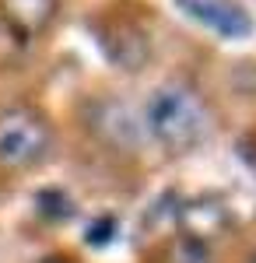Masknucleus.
I'll return each mask as SVG.
<instances>
[{
  "label": "nucleus",
  "mask_w": 256,
  "mask_h": 263,
  "mask_svg": "<svg viewBox=\"0 0 256 263\" xmlns=\"http://www.w3.org/2000/svg\"><path fill=\"white\" fill-rule=\"evenodd\" d=\"M140 123H144V134L158 147L172 151V155L200 147L207 141V134H211L207 105L197 99L193 88L176 84V81L158 84L148 95L144 109H140Z\"/></svg>",
  "instance_id": "nucleus-1"
},
{
  "label": "nucleus",
  "mask_w": 256,
  "mask_h": 263,
  "mask_svg": "<svg viewBox=\"0 0 256 263\" xmlns=\"http://www.w3.org/2000/svg\"><path fill=\"white\" fill-rule=\"evenodd\" d=\"M53 151V126L32 105H7L0 109V168L28 172L49 158Z\"/></svg>",
  "instance_id": "nucleus-2"
},
{
  "label": "nucleus",
  "mask_w": 256,
  "mask_h": 263,
  "mask_svg": "<svg viewBox=\"0 0 256 263\" xmlns=\"http://www.w3.org/2000/svg\"><path fill=\"white\" fill-rule=\"evenodd\" d=\"M88 126H92L105 144H113L119 151H134L140 144V137H148L137 112H134L126 102H113V99L92 105V123H88Z\"/></svg>",
  "instance_id": "nucleus-3"
},
{
  "label": "nucleus",
  "mask_w": 256,
  "mask_h": 263,
  "mask_svg": "<svg viewBox=\"0 0 256 263\" xmlns=\"http://www.w3.org/2000/svg\"><path fill=\"white\" fill-rule=\"evenodd\" d=\"M60 0H0V18L18 39H39L53 25Z\"/></svg>",
  "instance_id": "nucleus-4"
},
{
  "label": "nucleus",
  "mask_w": 256,
  "mask_h": 263,
  "mask_svg": "<svg viewBox=\"0 0 256 263\" xmlns=\"http://www.w3.org/2000/svg\"><path fill=\"white\" fill-rule=\"evenodd\" d=\"M182 7H190V14L200 21H211L221 32H246L249 21L239 7H228V4H214V0H182Z\"/></svg>",
  "instance_id": "nucleus-5"
},
{
  "label": "nucleus",
  "mask_w": 256,
  "mask_h": 263,
  "mask_svg": "<svg viewBox=\"0 0 256 263\" xmlns=\"http://www.w3.org/2000/svg\"><path fill=\"white\" fill-rule=\"evenodd\" d=\"M249 263H256V253H253V256H249Z\"/></svg>",
  "instance_id": "nucleus-6"
}]
</instances>
